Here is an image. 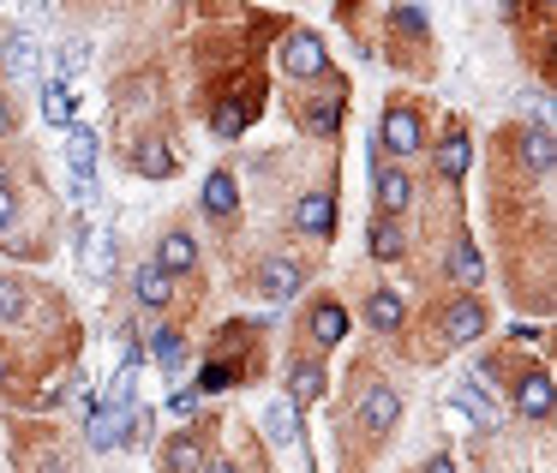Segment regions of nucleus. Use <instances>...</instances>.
I'll return each mask as SVG.
<instances>
[{"label": "nucleus", "instance_id": "1", "mask_svg": "<svg viewBox=\"0 0 557 473\" xmlns=\"http://www.w3.org/2000/svg\"><path fill=\"white\" fill-rule=\"evenodd\" d=\"M377 145H384L389 157H413V150H425V121L408 102H389L384 121H377Z\"/></svg>", "mask_w": 557, "mask_h": 473}, {"label": "nucleus", "instance_id": "2", "mask_svg": "<svg viewBox=\"0 0 557 473\" xmlns=\"http://www.w3.org/2000/svg\"><path fill=\"white\" fill-rule=\"evenodd\" d=\"M276 61H282L288 78H324L330 73V49L312 37V30H288V42L276 49Z\"/></svg>", "mask_w": 557, "mask_h": 473}, {"label": "nucleus", "instance_id": "3", "mask_svg": "<svg viewBox=\"0 0 557 473\" xmlns=\"http://www.w3.org/2000/svg\"><path fill=\"white\" fill-rule=\"evenodd\" d=\"M437 329H444V341H456V348H468V341L485 336V306L473 300V294H461V300L444 306V318H437Z\"/></svg>", "mask_w": 557, "mask_h": 473}, {"label": "nucleus", "instance_id": "4", "mask_svg": "<svg viewBox=\"0 0 557 473\" xmlns=\"http://www.w3.org/2000/svg\"><path fill=\"white\" fill-rule=\"evenodd\" d=\"M396 420H401V396H396V389H389V384H366V396H360V432L384 437Z\"/></svg>", "mask_w": 557, "mask_h": 473}, {"label": "nucleus", "instance_id": "5", "mask_svg": "<svg viewBox=\"0 0 557 473\" xmlns=\"http://www.w3.org/2000/svg\"><path fill=\"white\" fill-rule=\"evenodd\" d=\"M300 288H306V270L300 264H288V258L258 264V294H264V300H294Z\"/></svg>", "mask_w": 557, "mask_h": 473}, {"label": "nucleus", "instance_id": "6", "mask_svg": "<svg viewBox=\"0 0 557 473\" xmlns=\"http://www.w3.org/2000/svg\"><path fill=\"white\" fill-rule=\"evenodd\" d=\"M306 336H312L318 348H342V341H348V312H342L336 300H318L312 312H306Z\"/></svg>", "mask_w": 557, "mask_h": 473}, {"label": "nucleus", "instance_id": "7", "mask_svg": "<svg viewBox=\"0 0 557 473\" xmlns=\"http://www.w3.org/2000/svg\"><path fill=\"white\" fill-rule=\"evenodd\" d=\"M413 198V181L401 169H384V150H377V216H401Z\"/></svg>", "mask_w": 557, "mask_h": 473}, {"label": "nucleus", "instance_id": "8", "mask_svg": "<svg viewBox=\"0 0 557 473\" xmlns=\"http://www.w3.org/2000/svg\"><path fill=\"white\" fill-rule=\"evenodd\" d=\"M366 324H372L377 336H396V329L408 324V306H401V294H396V288L366 294Z\"/></svg>", "mask_w": 557, "mask_h": 473}, {"label": "nucleus", "instance_id": "9", "mask_svg": "<svg viewBox=\"0 0 557 473\" xmlns=\"http://www.w3.org/2000/svg\"><path fill=\"white\" fill-rule=\"evenodd\" d=\"M324 389H330V372L318 360H294L288 365V401L294 408H306V401H324Z\"/></svg>", "mask_w": 557, "mask_h": 473}, {"label": "nucleus", "instance_id": "10", "mask_svg": "<svg viewBox=\"0 0 557 473\" xmlns=\"http://www.w3.org/2000/svg\"><path fill=\"white\" fill-rule=\"evenodd\" d=\"M294 228H300V234H330V228H336V198H330V192H306L300 204H294Z\"/></svg>", "mask_w": 557, "mask_h": 473}, {"label": "nucleus", "instance_id": "11", "mask_svg": "<svg viewBox=\"0 0 557 473\" xmlns=\"http://www.w3.org/2000/svg\"><path fill=\"white\" fill-rule=\"evenodd\" d=\"M198 264V240L186 228H174V234H162V246H157V270L162 276H181V270H193Z\"/></svg>", "mask_w": 557, "mask_h": 473}, {"label": "nucleus", "instance_id": "12", "mask_svg": "<svg viewBox=\"0 0 557 473\" xmlns=\"http://www.w3.org/2000/svg\"><path fill=\"white\" fill-rule=\"evenodd\" d=\"M516 408L528 413L533 425L552 420V377H545V372H528V377H521V384H516Z\"/></svg>", "mask_w": 557, "mask_h": 473}, {"label": "nucleus", "instance_id": "13", "mask_svg": "<svg viewBox=\"0 0 557 473\" xmlns=\"http://www.w3.org/2000/svg\"><path fill=\"white\" fill-rule=\"evenodd\" d=\"M0 73L7 78H37V42L25 30H7V49H0Z\"/></svg>", "mask_w": 557, "mask_h": 473}, {"label": "nucleus", "instance_id": "14", "mask_svg": "<svg viewBox=\"0 0 557 473\" xmlns=\"http://www.w3.org/2000/svg\"><path fill=\"white\" fill-rule=\"evenodd\" d=\"M300 126L312 138H336V126H342V97H312V102H300Z\"/></svg>", "mask_w": 557, "mask_h": 473}, {"label": "nucleus", "instance_id": "15", "mask_svg": "<svg viewBox=\"0 0 557 473\" xmlns=\"http://www.w3.org/2000/svg\"><path fill=\"white\" fill-rule=\"evenodd\" d=\"M37 109H42V121H49V126H73V109H78L73 85H66V78H49L42 97H37Z\"/></svg>", "mask_w": 557, "mask_h": 473}, {"label": "nucleus", "instance_id": "16", "mask_svg": "<svg viewBox=\"0 0 557 473\" xmlns=\"http://www.w3.org/2000/svg\"><path fill=\"white\" fill-rule=\"evenodd\" d=\"M456 401L473 413V420H480V432H504V408H497L480 384H456Z\"/></svg>", "mask_w": 557, "mask_h": 473}, {"label": "nucleus", "instance_id": "17", "mask_svg": "<svg viewBox=\"0 0 557 473\" xmlns=\"http://www.w3.org/2000/svg\"><path fill=\"white\" fill-rule=\"evenodd\" d=\"M205 210H210L216 222L240 210V186H234V174H228V169H216V174L205 181Z\"/></svg>", "mask_w": 557, "mask_h": 473}, {"label": "nucleus", "instance_id": "18", "mask_svg": "<svg viewBox=\"0 0 557 473\" xmlns=\"http://www.w3.org/2000/svg\"><path fill=\"white\" fill-rule=\"evenodd\" d=\"M133 300H138V306H150V312H162V306L174 300V282L162 276L157 264H145V270L133 276Z\"/></svg>", "mask_w": 557, "mask_h": 473}, {"label": "nucleus", "instance_id": "19", "mask_svg": "<svg viewBox=\"0 0 557 473\" xmlns=\"http://www.w3.org/2000/svg\"><path fill=\"white\" fill-rule=\"evenodd\" d=\"M97 157H102L97 133L90 126H66V162H73V174H97Z\"/></svg>", "mask_w": 557, "mask_h": 473}, {"label": "nucleus", "instance_id": "20", "mask_svg": "<svg viewBox=\"0 0 557 473\" xmlns=\"http://www.w3.org/2000/svg\"><path fill=\"white\" fill-rule=\"evenodd\" d=\"M449 276H456L461 288H480V282H485V264H480V246H473V240L449 246Z\"/></svg>", "mask_w": 557, "mask_h": 473}, {"label": "nucleus", "instance_id": "21", "mask_svg": "<svg viewBox=\"0 0 557 473\" xmlns=\"http://www.w3.org/2000/svg\"><path fill=\"white\" fill-rule=\"evenodd\" d=\"M264 432H270V444H300V408L294 401H270Z\"/></svg>", "mask_w": 557, "mask_h": 473}, {"label": "nucleus", "instance_id": "22", "mask_svg": "<svg viewBox=\"0 0 557 473\" xmlns=\"http://www.w3.org/2000/svg\"><path fill=\"white\" fill-rule=\"evenodd\" d=\"M198 468H205V437H198V432H181V437L169 444V473H198Z\"/></svg>", "mask_w": 557, "mask_h": 473}, {"label": "nucleus", "instance_id": "23", "mask_svg": "<svg viewBox=\"0 0 557 473\" xmlns=\"http://www.w3.org/2000/svg\"><path fill=\"white\" fill-rule=\"evenodd\" d=\"M401 252H408V240H401L396 216H377V222H372V258H384V264H396Z\"/></svg>", "mask_w": 557, "mask_h": 473}, {"label": "nucleus", "instance_id": "24", "mask_svg": "<svg viewBox=\"0 0 557 473\" xmlns=\"http://www.w3.org/2000/svg\"><path fill=\"white\" fill-rule=\"evenodd\" d=\"M521 157L533 162V174H552V162H557V150H552V121L533 126V138L521 145Z\"/></svg>", "mask_w": 557, "mask_h": 473}, {"label": "nucleus", "instance_id": "25", "mask_svg": "<svg viewBox=\"0 0 557 473\" xmlns=\"http://www.w3.org/2000/svg\"><path fill=\"white\" fill-rule=\"evenodd\" d=\"M30 312V294L18 276H0V324H18V318Z\"/></svg>", "mask_w": 557, "mask_h": 473}, {"label": "nucleus", "instance_id": "26", "mask_svg": "<svg viewBox=\"0 0 557 473\" xmlns=\"http://www.w3.org/2000/svg\"><path fill=\"white\" fill-rule=\"evenodd\" d=\"M468 157H473V150H468V138H444V145H437V169H444V181H461V174H468Z\"/></svg>", "mask_w": 557, "mask_h": 473}, {"label": "nucleus", "instance_id": "27", "mask_svg": "<svg viewBox=\"0 0 557 473\" xmlns=\"http://www.w3.org/2000/svg\"><path fill=\"white\" fill-rule=\"evenodd\" d=\"M133 169L150 174V181H169V174H174V157H169L162 145H138V150H133Z\"/></svg>", "mask_w": 557, "mask_h": 473}, {"label": "nucleus", "instance_id": "28", "mask_svg": "<svg viewBox=\"0 0 557 473\" xmlns=\"http://www.w3.org/2000/svg\"><path fill=\"white\" fill-rule=\"evenodd\" d=\"M246 126H252V109H240V102H222L216 109V138H240Z\"/></svg>", "mask_w": 557, "mask_h": 473}, {"label": "nucleus", "instance_id": "29", "mask_svg": "<svg viewBox=\"0 0 557 473\" xmlns=\"http://www.w3.org/2000/svg\"><path fill=\"white\" fill-rule=\"evenodd\" d=\"M150 353H157L162 365H181V360H186V336H181V329H157V341H150Z\"/></svg>", "mask_w": 557, "mask_h": 473}, {"label": "nucleus", "instance_id": "30", "mask_svg": "<svg viewBox=\"0 0 557 473\" xmlns=\"http://www.w3.org/2000/svg\"><path fill=\"white\" fill-rule=\"evenodd\" d=\"M389 25H396V30H408V37H425V30H432V25H425V13H420V7H396V13H389Z\"/></svg>", "mask_w": 557, "mask_h": 473}, {"label": "nucleus", "instance_id": "31", "mask_svg": "<svg viewBox=\"0 0 557 473\" xmlns=\"http://www.w3.org/2000/svg\"><path fill=\"white\" fill-rule=\"evenodd\" d=\"M198 384H205V389H228V384H234V365H228V360H210Z\"/></svg>", "mask_w": 557, "mask_h": 473}, {"label": "nucleus", "instance_id": "32", "mask_svg": "<svg viewBox=\"0 0 557 473\" xmlns=\"http://www.w3.org/2000/svg\"><path fill=\"white\" fill-rule=\"evenodd\" d=\"M78 66H85V42H66V49H61V73H78Z\"/></svg>", "mask_w": 557, "mask_h": 473}, {"label": "nucleus", "instance_id": "33", "mask_svg": "<svg viewBox=\"0 0 557 473\" xmlns=\"http://www.w3.org/2000/svg\"><path fill=\"white\" fill-rule=\"evenodd\" d=\"M13 216H18V198L0 186V228H13Z\"/></svg>", "mask_w": 557, "mask_h": 473}, {"label": "nucleus", "instance_id": "34", "mask_svg": "<svg viewBox=\"0 0 557 473\" xmlns=\"http://www.w3.org/2000/svg\"><path fill=\"white\" fill-rule=\"evenodd\" d=\"M85 264L102 276V270H109V246H102V240H97V246H85Z\"/></svg>", "mask_w": 557, "mask_h": 473}, {"label": "nucleus", "instance_id": "35", "mask_svg": "<svg viewBox=\"0 0 557 473\" xmlns=\"http://www.w3.org/2000/svg\"><path fill=\"white\" fill-rule=\"evenodd\" d=\"M169 408H174V413H193V408H198V396H193V389H174Z\"/></svg>", "mask_w": 557, "mask_h": 473}, {"label": "nucleus", "instance_id": "36", "mask_svg": "<svg viewBox=\"0 0 557 473\" xmlns=\"http://www.w3.org/2000/svg\"><path fill=\"white\" fill-rule=\"evenodd\" d=\"M13 133V109H7V102H0V138Z\"/></svg>", "mask_w": 557, "mask_h": 473}, {"label": "nucleus", "instance_id": "37", "mask_svg": "<svg viewBox=\"0 0 557 473\" xmlns=\"http://www.w3.org/2000/svg\"><path fill=\"white\" fill-rule=\"evenodd\" d=\"M425 473H456V468H449L444 456H432V461H425Z\"/></svg>", "mask_w": 557, "mask_h": 473}, {"label": "nucleus", "instance_id": "38", "mask_svg": "<svg viewBox=\"0 0 557 473\" xmlns=\"http://www.w3.org/2000/svg\"><path fill=\"white\" fill-rule=\"evenodd\" d=\"M205 473H240V468H228V461H210V468Z\"/></svg>", "mask_w": 557, "mask_h": 473}, {"label": "nucleus", "instance_id": "39", "mask_svg": "<svg viewBox=\"0 0 557 473\" xmlns=\"http://www.w3.org/2000/svg\"><path fill=\"white\" fill-rule=\"evenodd\" d=\"M0 389H7V360H0Z\"/></svg>", "mask_w": 557, "mask_h": 473}, {"label": "nucleus", "instance_id": "40", "mask_svg": "<svg viewBox=\"0 0 557 473\" xmlns=\"http://www.w3.org/2000/svg\"><path fill=\"white\" fill-rule=\"evenodd\" d=\"M0 186H7V162H0Z\"/></svg>", "mask_w": 557, "mask_h": 473}, {"label": "nucleus", "instance_id": "41", "mask_svg": "<svg viewBox=\"0 0 557 473\" xmlns=\"http://www.w3.org/2000/svg\"><path fill=\"white\" fill-rule=\"evenodd\" d=\"M540 7H552V0H540Z\"/></svg>", "mask_w": 557, "mask_h": 473}]
</instances>
